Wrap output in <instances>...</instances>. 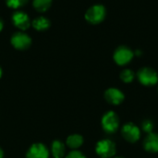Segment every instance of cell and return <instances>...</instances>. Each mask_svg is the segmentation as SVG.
I'll return each mask as SVG.
<instances>
[{"label": "cell", "instance_id": "obj_11", "mask_svg": "<svg viewBox=\"0 0 158 158\" xmlns=\"http://www.w3.org/2000/svg\"><path fill=\"white\" fill-rule=\"evenodd\" d=\"M143 148L148 153H158V133L153 131L147 134L143 141Z\"/></svg>", "mask_w": 158, "mask_h": 158}, {"label": "cell", "instance_id": "obj_23", "mask_svg": "<svg viewBox=\"0 0 158 158\" xmlns=\"http://www.w3.org/2000/svg\"><path fill=\"white\" fill-rule=\"evenodd\" d=\"M2 77V69H1V67H0V78Z\"/></svg>", "mask_w": 158, "mask_h": 158}, {"label": "cell", "instance_id": "obj_16", "mask_svg": "<svg viewBox=\"0 0 158 158\" xmlns=\"http://www.w3.org/2000/svg\"><path fill=\"white\" fill-rule=\"evenodd\" d=\"M135 77V72L131 69H124L119 73V78L124 83H131L134 81Z\"/></svg>", "mask_w": 158, "mask_h": 158}, {"label": "cell", "instance_id": "obj_1", "mask_svg": "<svg viewBox=\"0 0 158 158\" xmlns=\"http://www.w3.org/2000/svg\"><path fill=\"white\" fill-rule=\"evenodd\" d=\"M106 17V9L105 6L101 4L93 5L86 10L84 15L86 21L93 25H96L103 22Z\"/></svg>", "mask_w": 158, "mask_h": 158}, {"label": "cell", "instance_id": "obj_20", "mask_svg": "<svg viewBox=\"0 0 158 158\" xmlns=\"http://www.w3.org/2000/svg\"><path fill=\"white\" fill-rule=\"evenodd\" d=\"M142 55H143V52H142V50L138 49V50H135V51H134V56H141Z\"/></svg>", "mask_w": 158, "mask_h": 158}, {"label": "cell", "instance_id": "obj_22", "mask_svg": "<svg viewBox=\"0 0 158 158\" xmlns=\"http://www.w3.org/2000/svg\"><path fill=\"white\" fill-rule=\"evenodd\" d=\"M3 156H4V153H3L2 149L0 148V158H3Z\"/></svg>", "mask_w": 158, "mask_h": 158}, {"label": "cell", "instance_id": "obj_24", "mask_svg": "<svg viewBox=\"0 0 158 158\" xmlns=\"http://www.w3.org/2000/svg\"><path fill=\"white\" fill-rule=\"evenodd\" d=\"M115 158H124V157H115Z\"/></svg>", "mask_w": 158, "mask_h": 158}, {"label": "cell", "instance_id": "obj_19", "mask_svg": "<svg viewBox=\"0 0 158 158\" xmlns=\"http://www.w3.org/2000/svg\"><path fill=\"white\" fill-rule=\"evenodd\" d=\"M66 158H86V156L80 151L74 150L71 151L68 154V156H66Z\"/></svg>", "mask_w": 158, "mask_h": 158}, {"label": "cell", "instance_id": "obj_3", "mask_svg": "<svg viewBox=\"0 0 158 158\" xmlns=\"http://www.w3.org/2000/svg\"><path fill=\"white\" fill-rule=\"evenodd\" d=\"M137 79L143 86H155L158 83V73L150 67H143L138 70Z\"/></svg>", "mask_w": 158, "mask_h": 158}, {"label": "cell", "instance_id": "obj_15", "mask_svg": "<svg viewBox=\"0 0 158 158\" xmlns=\"http://www.w3.org/2000/svg\"><path fill=\"white\" fill-rule=\"evenodd\" d=\"M52 2L53 0H32V6L36 11L44 13L51 7Z\"/></svg>", "mask_w": 158, "mask_h": 158}, {"label": "cell", "instance_id": "obj_2", "mask_svg": "<svg viewBox=\"0 0 158 158\" xmlns=\"http://www.w3.org/2000/svg\"><path fill=\"white\" fill-rule=\"evenodd\" d=\"M101 124H102L103 130L106 133L112 134V133H115L119 129L120 121H119V118L118 114L113 110H109L103 115Z\"/></svg>", "mask_w": 158, "mask_h": 158}, {"label": "cell", "instance_id": "obj_4", "mask_svg": "<svg viewBox=\"0 0 158 158\" xmlns=\"http://www.w3.org/2000/svg\"><path fill=\"white\" fill-rule=\"evenodd\" d=\"M134 56V51L126 45L118 46L113 54V59L115 63L121 67L131 63Z\"/></svg>", "mask_w": 158, "mask_h": 158}, {"label": "cell", "instance_id": "obj_8", "mask_svg": "<svg viewBox=\"0 0 158 158\" xmlns=\"http://www.w3.org/2000/svg\"><path fill=\"white\" fill-rule=\"evenodd\" d=\"M11 19H12L13 25L21 31H25L31 25V21L28 14L20 10L14 12Z\"/></svg>", "mask_w": 158, "mask_h": 158}, {"label": "cell", "instance_id": "obj_9", "mask_svg": "<svg viewBox=\"0 0 158 158\" xmlns=\"http://www.w3.org/2000/svg\"><path fill=\"white\" fill-rule=\"evenodd\" d=\"M104 97L106 101L112 106H119L120 104L123 103L125 99V95L123 92L115 87H111L106 90Z\"/></svg>", "mask_w": 158, "mask_h": 158}, {"label": "cell", "instance_id": "obj_14", "mask_svg": "<svg viewBox=\"0 0 158 158\" xmlns=\"http://www.w3.org/2000/svg\"><path fill=\"white\" fill-rule=\"evenodd\" d=\"M52 155L55 158H63L65 156V145L60 141H54L51 146Z\"/></svg>", "mask_w": 158, "mask_h": 158}, {"label": "cell", "instance_id": "obj_10", "mask_svg": "<svg viewBox=\"0 0 158 158\" xmlns=\"http://www.w3.org/2000/svg\"><path fill=\"white\" fill-rule=\"evenodd\" d=\"M49 152L43 143H33L27 152L26 158H48Z\"/></svg>", "mask_w": 158, "mask_h": 158}, {"label": "cell", "instance_id": "obj_13", "mask_svg": "<svg viewBox=\"0 0 158 158\" xmlns=\"http://www.w3.org/2000/svg\"><path fill=\"white\" fill-rule=\"evenodd\" d=\"M66 143L71 149H78L83 144V137L80 134H71L68 137Z\"/></svg>", "mask_w": 158, "mask_h": 158}, {"label": "cell", "instance_id": "obj_21", "mask_svg": "<svg viewBox=\"0 0 158 158\" xmlns=\"http://www.w3.org/2000/svg\"><path fill=\"white\" fill-rule=\"evenodd\" d=\"M3 29H4V21L2 19H0V31H2Z\"/></svg>", "mask_w": 158, "mask_h": 158}, {"label": "cell", "instance_id": "obj_6", "mask_svg": "<svg viewBox=\"0 0 158 158\" xmlns=\"http://www.w3.org/2000/svg\"><path fill=\"white\" fill-rule=\"evenodd\" d=\"M121 134L124 140L130 143H137L142 135L141 129L132 122L125 123L121 128Z\"/></svg>", "mask_w": 158, "mask_h": 158}, {"label": "cell", "instance_id": "obj_18", "mask_svg": "<svg viewBox=\"0 0 158 158\" xmlns=\"http://www.w3.org/2000/svg\"><path fill=\"white\" fill-rule=\"evenodd\" d=\"M154 128H155V125H154V122L151 119H144L142 122V131L143 132L147 133V134L153 132Z\"/></svg>", "mask_w": 158, "mask_h": 158}, {"label": "cell", "instance_id": "obj_5", "mask_svg": "<svg viewBox=\"0 0 158 158\" xmlns=\"http://www.w3.org/2000/svg\"><path fill=\"white\" fill-rule=\"evenodd\" d=\"M95 152L99 157L113 158L117 153V146L110 139H103L96 143Z\"/></svg>", "mask_w": 158, "mask_h": 158}, {"label": "cell", "instance_id": "obj_17", "mask_svg": "<svg viewBox=\"0 0 158 158\" xmlns=\"http://www.w3.org/2000/svg\"><path fill=\"white\" fill-rule=\"evenodd\" d=\"M29 0H6V6L13 9H19L28 4Z\"/></svg>", "mask_w": 158, "mask_h": 158}, {"label": "cell", "instance_id": "obj_7", "mask_svg": "<svg viewBox=\"0 0 158 158\" xmlns=\"http://www.w3.org/2000/svg\"><path fill=\"white\" fill-rule=\"evenodd\" d=\"M10 44L15 49L24 51L30 48L31 45V38L24 31H19L12 34L10 38Z\"/></svg>", "mask_w": 158, "mask_h": 158}, {"label": "cell", "instance_id": "obj_12", "mask_svg": "<svg viewBox=\"0 0 158 158\" xmlns=\"http://www.w3.org/2000/svg\"><path fill=\"white\" fill-rule=\"evenodd\" d=\"M31 26L37 31H44L50 28L51 22H50L49 19H47L46 17L39 16L31 21Z\"/></svg>", "mask_w": 158, "mask_h": 158}]
</instances>
